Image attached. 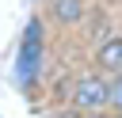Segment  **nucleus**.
<instances>
[{
    "label": "nucleus",
    "instance_id": "4",
    "mask_svg": "<svg viewBox=\"0 0 122 118\" xmlns=\"http://www.w3.org/2000/svg\"><path fill=\"white\" fill-rule=\"evenodd\" d=\"M50 8L57 15V23H80V15H84V0H53Z\"/></svg>",
    "mask_w": 122,
    "mask_h": 118
},
{
    "label": "nucleus",
    "instance_id": "3",
    "mask_svg": "<svg viewBox=\"0 0 122 118\" xmlns=\"http://www.w3.org/2000/svg\"><path fill=\"white\" fill-rule=\"evenodd\" d=\"M99 65L111 72H122V38H111L99 46Z\"/></svg>",
    "mask_w": 122,
    "mask_h": 118
},
{
    "label": "nucleus",
    "instance_id": "5",
    "mask_svg": "<svg viewBox=\"0 0 122 118\" xmlns=\"http://www.w3.org/2000/svg\"><path fill=\"white\" fill-rule=\"evenodd\" d=\"M111 103H114V107L122 110V76H118V80L111 84Z\"/></svg>",
    "mask_w": 122,
    "mask_h": 118
},
{
    "label": "nucleus",
    "instance_id": "1",
    "mask_svg": "<svg viewBox=\"0 0 122 118\" xmlns=\"http://www.w3.org/2000/svg\"><path fill=\"white\" fill-rule=\"evenodd\" d=\"M38 69H42V23L30 19L23 30V42H19V57H15V80L27 88V84H34Z\"/></svg>",
    "mask_w": 122,
    "mask_h": 118
},
{
    "label": "nucleus",
    "instance_id": "6",
    "mask_svg": "<svg viewBox=\"0 0 122 118\" xmlns=\"http://www.w3.org/2000/svg\"><path fill=\"white\" fill-rule=\"evenodd\" d=\"M88 118H103V114H99V110H88Z\"/></svg>",
    "mask_w": 122,
    "mask_h": 118
},
{
    "label": "nucleus",
    "instance_id": "2",
    "mask_svg": "<svg viewBox=\"0 0 122 118\" xmlns=\"http://www.w3.org/2000/svg\"><path fill=\"white\" fill-rule=\"evenodd\" d=\"M72 103H76L80 110H103V107L111 103V88H107V80H99V76H84V80H76Z\"/></svg>",
    "mask_w": 122,
    "mask_h": 118
}]
</instances>
